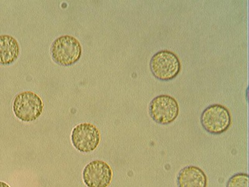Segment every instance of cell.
Segmentation results:
<instances>
[{"label":"cell","mask_w":249,"mask_h":187,"mask_svg":"<svg viewBox=\"0 0 249 187\" xmlns=\"http://www.w3.org/2000/svg\"><path fill=\"white\" fill-rule=\"evenodd\" d=\"M82 46L74 37L64 35L55 39L51 48L53 61L59 65L72 66L76 63L82 56Z\"/></svg>","instance_id":"1"},{"label":"cell","mask_w":249,"mask_h":187,"mask_svg":"<svg viewBox=\"0 0 249 187\" xmlns=\"http://www.w3.org/2000/svg\"><path fill=\"white\" fill-rule=\"evenodd\" d=\"M43 109L44 103L41 97L32 91L20 93L13 101V112L21 121H35L41 115Z\"/></svg>","instance_id":"2"},{"label":"cell","mask_w":249,"mask_h":187,"mask_svg":"<svg viewBox=\"0 0 249 187\" xmlns=\"http://www.w3.org/2000/svg\"><path fill=\"white\" fill-rule=\"evenodd\" d=\"M152 74L160 81H168L175 79L181 71V64L178 57L168 50L160 51L153 56L150 62Z\"/></svg>","instance_id":"3"},{"label":"cell","mask_w":249,"mask_h":187,"mask_svg":"<svg viewBox=\"0 0 249 187\" xmlns=\"http://www.w3.org/2000/svg\"><path fill=\"white\" fill-rule=\"evenodd\" d=\"M202 126L211 134H221L228 131L232 122L230 111L221 104H213L201 115Z\"/></svg>","instance_id":"4"},{"label":"cell","mask_w":249,"mask_h":187,"mask_svg":"<svg viewBox=\"0 0 249 187\" xmlns=\"http://www.w3.org/2000/svg\"><path fill=\"white\" fill-rule=\"evenodd\" d=\"M151 117L158 124L167 125L172 123L178 116V103L170 95H158L153 99L149 108Z\"/></svg>","instance_id":"5"},{"label":"cell","mask_w":249,"mask_h":187,"mask_svg":"<svg viewBox=\"0 0 249 187\" xmlns=\"http://www.w3.org/2000/svg\"><path fill=\"white\" fill-rule=\"evenodd\" d=\"M71 141L79 152L89 153L97 149L101 142L99 129L90 123L77 125L71 133Z\"/></svg>","instance_id":"6"},{"label":"cell","mask_w":249,"mask_h":187,"mask_svg":"<svg viewBox=\"0 0 249 187\" xmlns=\"http://www.w3.org/2000/svg\"><path fill=\"white\" fill-rule=\"evenodd\" d=\"M112 168L102 160L90 162L82 172V179L88 187H107L112 182Z\"/></svg>","instance_id":"7"},{"label":"cell","mask_w":249,"mask_h":187,"mask_svg":"<svg viewBox=\"0 0 249 187\" xmlns=\"http://www.w3.org/2000/svg\"><path fill=\"white\" fill-rule=\"evenodd\" d=\"M178 187H207L208 179L204 171L198 167H185L179 171L177 177Z\"/></svg>","instance_id":"8"},{"label":"cell","mask_w":249,"mask_h":187,"mask_svg":"<svg viewBox=\"0 0 249 187\" xmlns=\"http://www.w3.org/2000/svg\"><path fill=\"white\" fill-rule=\"evenodd\" d=\"M20 48L17 40L10 35L0 36V64L13 63L19 55Z\"/></svg>","instance_id":"9"},{"label":"cell","mask_w":249,"mask_h":187,"mask_svg":"<svg viewBox=\"0 0 249 187\" xmlns=\"http://www.w3.org/2000/svg\"><path fill=\"white\" fill-rule=\"evenodd\" d=\"M226 187H249V175L246 173H238L228 180Z\"/></svg>","instance_id":"10"},{"label":"cell","mask_w":249,"mask_h":187,"mask_svg":"<svg viewBox=\"0 0 249 187\" xmlns=\"http://www.w3.org/2000/svg\"><path fill=\"white\" fill-rule=\"evenodd\" d=\"M0 187H10L9 185L5 182L0 181Z\"/></svg>","instance_id":"11"}]
</instances>
